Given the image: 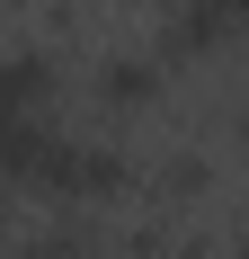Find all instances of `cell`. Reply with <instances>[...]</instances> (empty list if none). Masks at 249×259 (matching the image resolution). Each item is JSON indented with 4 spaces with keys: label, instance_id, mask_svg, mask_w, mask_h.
<instances>
[{
    "label": "cell",
    "instance_id": "cell-1",
    "mask_svg": "<svg viewBox=\"0 0 249 259\" xmlns=\"http://www.w3.org/2000/svg\"><path fill=\"white\" fill-rule=\"evenodd\" d=\"M249 0H160V72H196V63H231Z\"/></svg>",
    "mask_w": 249,
    "mask_h": 259
},
{
    "label": "cell",
    "instance_id": "cell-2",
    "mask_svg": "<svg viewBox=\"0 0 249 259\" xmlns=\"http://www.w3.org/2000/svg\"><path fill=\"white\" fill-rule=\"evenodd\" d=\"M80 80H89L107 134L169 107V72H160V54H151V45H107V54H89V72H80Z\"/></svg>",
    "mask_w": 249,
    "mask_h": 259
},
{
    "label": "cell",
    "instance_id": "cell-3",
    "mask_svg": "<svg viewBox=\"0 0 249 259\" xmlns=\"http://www.w3.org/2000/svg\"><path fill=\"white\" fill-rule=\"evenodd\" d=\"M63 80H72V63L53 45H36V36L0 45V116H53L63 107Z\"/></svg>",
    "mask_w": 249,
    "mask_h": 259
},
{
    "label": "cell",
    "instance_id": "cell-4",
    "mask_svg": "<svg viewBox=\"0 0 249 259\" xmlns=\"http://www.w3.org/2000/svg\"><path fill=\"white\" fill-rule=\"evenodd\" d=\"M0 259H116V250H107V224L53 214V224H18V233L0 241Z\"/></svg>",
    "mask_w": 249,
    "mask_h": 259
},
{
    "label": "cell",
    "instance_id": "cell-5",
    "mask_svg": "<svg viewBox=\"0 0 249 259\" xmlns=\"http://www.w3.org/2000/svg\"><path fill=\"white\" fill-rule=\"evenodd\" d=\"M9 233H18V197H0V241H9Z\"/></svg>",
    "mask_w": 249,
    "mask_h": 259
}]
</instances>
